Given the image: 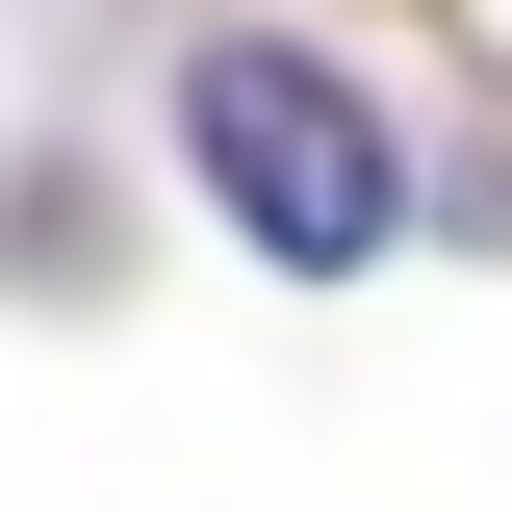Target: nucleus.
I'll list each match as a JSON object with an SVG mask.
<instances>
[{
  "instance_id": "nucleus-1",
  "label": "nucleus",
  "mask_w": 512,
  "mask_h": 512,
  "mask_svg": "<svg viewBox=\"0 0 512 512\" xmlns=\"http://www.w3.org/2000/svg\"><path fill=\"white\" fill-rule=\"evenodd\" d=\"M180 154L231 180V231L308 256V282H333V256H384V205H410V154H384L308 52H256V26H205V52H180Z\"/></svg>"
}]
</instances>
